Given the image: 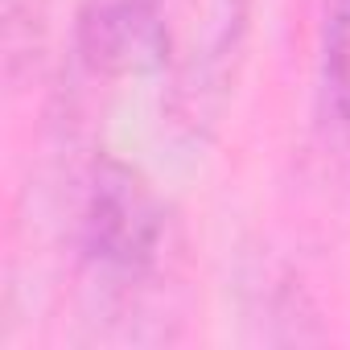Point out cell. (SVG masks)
I'll use <instances>...</instances> for the list:
<instances>
[{
    "mask_svg": "<svg viewBox=\"0 0 350 350\" xmlns=\"http://www.w3.org/2000/svg\"><path fill=\"white\" fill-rule=\"evenodd\" d=\"M252 0H169L165 111L190 140H206L239 83Z\"/></svg>",
    "mask_w": 350,
    "mask_h": 350,
    "instance_id": "1",
    "label": "cell"
},
{
    "mask_svg": "<svg viewBox=\"0 0 350 350\" xmlns=\"http://www.w3.org/2000/svg\"><path fill=\"white\" fill-rule=\"evenodd\" d=\"M169 219L144 173L120 157H99L87 173L79 211V252L107 288H140L165 256Z\"/></svg>",
    "mask_w": 350,
    "mask_h": 350,
    "instance_id": "2",
    "label": "cell"
},
{
    "mask_svg": "<svg viewBox=\"0 0 350 350\" xmlns=\"http://www.w3.org/2000/svg\"><path fill=\"white\" fill-rule=\"evenodd\" d=\"M169 46V0H79L75 50L91 75H161Z\"/></svg>",
    "mask_w": 350,
    "mask_h": 350,
    "instance_id": "3",
    "label": "cell"
},
{
    "mask_svg": "<svg viewBox=\"0 0 350 350\" xmlns=\"http://www.w3.org/2000/svg\"><path fill=\"white\" fill-rule=\"evenodd\" d=\"M321 91L350 144V0H321Z\"/></svg>",
    "mask_w": 350,
    "mask_h": 350,
    "instance_id": "4",
    "label": "cell"
}]
</instances>
